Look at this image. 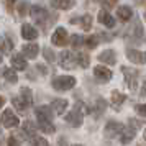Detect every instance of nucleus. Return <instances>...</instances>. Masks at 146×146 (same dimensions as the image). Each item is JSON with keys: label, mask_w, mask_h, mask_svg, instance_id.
I'll return each instance as SVG.
<instances>
[{"label": "nucleus", "mask_w": 146, "mask_h": 146, "mask_svg": "<svg viewBox=\"0 0 146 146\" xmlns=\"http://www.w3.org/2000/svg\"><path fill=\"white\" fill-rule=\"evenodd\" d=\"M84 112H87L86 107H84V104H80V102H77L76 104V107H74L72 112H69L66 115V121L69 123L71 126H74V128H77V126L82 125V118H84Z\"/></svg>", "instance_id": "1"}, {"label": "nucleus", "mask_w": 146, "mask_h": 146, "mask_svg": "<svg viewBox=\"0 0 146 146\" xmlns=\"http://www.w3.org/2000/svg\"><path fill=\"white\" fill-rule=\"evenodd\" d=\"M51 86H53L56 90L64 92V90H69V89H72V87L76 86V77H72V76H58V77L53 79Z\"/></svg>", "instance_id": "2"}, {"label": "nucleus", "mask_w": 146, "mask_h": 146, "mask_svg": "<svg viewBox=\"0 0 146 146\" xmlns=\"http://www.w3.org/2000/svg\"><path fill=\"white\" fill-rule=\"evenodd\" d=\"M121 72L125 76V82L130 90H135L136 86H138V76L139 71L135 69V67H128V66H121Z\"/></svg>", "instance_id": "3"}, {"label": "nucleus", "mask_w": 146, "mask_h": 146, "mask_svg": "<svg viewBox=\"0 0 146 146\" xmlns=\"http://www.w3.org/2000/svg\"><path fill=\"white\" fill-rule=\"evenodd\" d=\"M28 13H31L33 17V20L38 23V25H46V20L49 13H48V10L44 7H41V5H33V7H30V12Z\"/></svg>", "instance_id": "4"}, {"label": "nucleus", "mask_w": 146, "mask_h": 146, "mask_svg": "<svg viewBox=\"0 0 146 146\" xmlns=\"http://www.w3.org/2000/svg\"><path fill=\"white\" fill-rule=\"evenodd\" d=\"M59 64L64 69H74V67L77 66V62H76V54L71 53V51H62L59 54Z\"/></svg>", "instance_id": "5"}, {"label": "nucleus", "mask_w": 146, "mask_h": 146, "mask_svg": "<svg viewBox=\"0 0 146 146\" xmlns=\"http://www.w3.org/2000/svg\"><path fill=\"white\" fill-rule=\"evenodd\" d=\"M51 41H53V44H56V46H66L67 43H69V36H67V31L64 30V28H56V31L53 33V38H51Z\"/></svg>", "instance_id": "6"}, {"label": "nucleus", "mask_w": 146, "mask_h": 146, "mask_svg": "<svg viewBox=\"0 0 146 146\" xmlns=\"http://www.w3.org/2000/svg\"><path fill=\"white\" fill-rule=\"evenodd\" d=\"M123 128L125 126L121 125V123H118V121H108L105 125V136H108V138H115V136H120L121 135V131H123Z\"/></svg>", "instance_id": "7"}, {"label": "nucleus", "mask_w": 146, "mask_h": 146, "mask_svg": "<svg viewBox=\"0 0 146 146\" xmlns=\"http://www.w3.org/2000/svg\"><path fill=\"white\" fill-rule=\"evenodd\" d=\"M18 121H20V120L17 118V115H15L10 108L3 110V115H2V123H3L5 128H15V126L18 125Z\"/></svg>", "instance_id": "8"}, {"label": "nucleus", "mask_w": 146, "mask_h": 146, "mask_svg": "<svg viewBox=\"0 0 146 146\" xmlns=\"http://www.w3.org/2000/svg\"><path fill=\"white\" fill-rule=\"evenodd\" d=\"M21 51H23V58H30V59H35L38 54H40V48L36 43H27L25 46L21 48Z\"/></svg>", "instance_id": "9"}, {"label": "nucleus", "mask_w": 146, "mask_h": 146, "mask_svg": "<svg viewBox=\"0 0 146 146\" xmlns=\"http://www.w3.org/2000/svg\"><path fill=\"white\" fill-rule=\"evenodd\" d=\"M94 76H95L97 79H100V80H110L113 77V72L105 66H95V69H94Z\"/></svg>", "instance_id": "10"}, {"label": "nucleus", "mask_w": 146, "mask_h": 146, "mask_svg": "<svg viewBox=\"0 0 146 146\" xmlns=\"http://www.w3.org/2000/svg\"><path fill=\"white\" fill-rule=\"evenodd\" d=\"M99 61L100 62H105L108 66H113V64L117 62V54H115L113 49H107V51L99 54Z\"/></svg>", "instance_id": "11"}, {"label": "nucleus", "mask_w": 146, "mask_h": 146, "mask_svg": "<svg viewBox=\"0 0 146 146\" xmlns=\"http://www.w3.org/2000/svg\"><path fill=\"white\" fill-rule=\"evenodd\" d=\"M10 62H12V66H13L12 67L13 71H17V69H18V71H25V69H27V59H25L21 54H13V56L10 58Z\"/></svg>", "instance_id": "12"}, {"label": "nucleus", "mask_w": 146, "mask_h": 146, "mask_svg": "<svg viewBox=\"0 0 146 146\" xmlns=\"http://www.w3.org/2000/svg\"><path fill=\"white\" fill-rule=\"evenodd\" d=\"M126 58L135 62V64H145V53H141L138 49H128L126 51Z\"/></svg>", "instance_id": "13"}, {"label": "nucleus", "mask_w": 146, "mask_h": 146, "mask_svg": "<svg viewBox=\"0 0 146 146\" xmlns=\"http://www.w3.org/2000/svg\"><path fill=\"white\" fill-rule=\"evenodd\" d=\"M97 20H99L102 25H105L107 28H113V27H115V20H113V17L108 13L107 10H100Z\"/></svg>", "instance_id": "14"}, {"label": "nucleus", "mask_w": 146, "mask_h": 146, "mask_svg": "<svg viewBox=\"0 0 146 146\" xmlns=\"http://www.w3.org/2000/svg\"><path fill=\"white\" fill-rule=\"evenodd\" d=\"M67 105H69V102L66 99H54L51 102V107H53V110L56 112V115H62V113L66 112Z\"/></svg>", "instance_id": "15"}, {"label": "nucleus", "mask_w": 146, "mask_h": 146, "mask_svg": "<svg viewBox=\"0 0 146 146\" xmlns=\"http://www.w3.org/2000/svg\"><path fill=\"white\" fill-rule=\"evenodd\" d=\"M21 36H23L25 40H36V38H38V31H36L35 27L25 23V25L21 27Z\"/></svg>", "instance_id": "16"}, {"label": "nucleus", "mask_w": 146, "mask_h": 146, "mask_svg": "<svg viewBox=\"0 0 146 146\" xmlns=\"http://www.w3.org/2000/svg\"><path fill=\"white\" fill-rule=\"evenodd\" d=\"M110 100H112L113 108H115V110H120V105L126 100V95H125V94H121V92H118V90H112Z\"/></svg>", "instance_id": "17"}, {"label": "nucleus", "mask_w": 146, "mask_h": 146, "mask_svg": "<svg viewBox=\"0 0 146 146\" xmlns=\"http://www.w3.org/2000/svg\"><path fill=\"white\" fill-rule=\"evenodd\" d=\"M36 118L38 120H44V121H51L53 120V113L49 110V107L43 105L36 108Z\"/></svg>", "instance_id": "18"}, {"label": "nucleus", "mask_w": 146, "mask_h": 146, "mask_svg": "<svg viewBox=\"0 0 146 146\" xmlns=\"http://www.w3.org/2000/svg\"><path fill=\"white\" fill-rule=\"evenodd\" d=\"M135 135H136V130H133V128H123V131L120 135V143L121 145H128V143H131V139L135 138Z\"/></svg>", "instance_id": "19"}, {"label": "nucleus", "mask_w": 146, "mask_h": 146, "mask_svg": "<svg viewBox=\"0 0 146 146\" xmlns=\"http://www.w3.org/2000/svg\"><path fill=\"white\" fill-rule=\"evenodd\" d=\"M131 17H133V10L130 7H126V5L118 7V18L121 21H128Z\"/></svg>", "instance_id": "20"}, {"label": "nucleus", "mask_w": 146, "mask_h": 146, "mask_svg": "<svg viewBox=\"0 0 146 146\" xmlns=\"http://www.w3.org/2000/svg\"><path fill=\"white\" fill-rule=\"evenodd\" d=\"M105 108H107V102L104 99H97V104H95V107H94V110H92V115L95 117V118H99L102 113L105 112Z\"/></svg>", "instance_id": "21"}, {"label": "nucleus", "mask_w": 146, "mask_h": 146, "mask_svg": "<svg viewBox=\"0 0 146 146\" xmlns=\"http://www.w3.org/2000/svg\"><path fill=\"white\" fill-rule=\"evenodd\" d=\"M20 94H21V102L25 104L27 107H30L31 104H33V95H31V90L28 89V87H21V90H20Z\"/></svg>", "instance_id": "22"}, {"label": "nucleus", "mask_w": 146, "mask_h": 146, "mask_svg": "<svg viewBox=\"0 0 146 146\" xmlns=\"http://www.w3.org/2000/svg\"><path fill=\"white\" fill-rule=\"evenodd\" d=\"M51 5L54 8H61V10H69L76 5V2H69V0H53Z\"/></svg>", "instance_id": "23"}, {"label": "nucleus", "mask_w": 146, "mask_h": 146, "mask_svg": "<svg viewBox=\"0 0 146 146\" xmlns=\"http://www.w3.org/2000/svg\"><path fill=\"white\" fill-rule=\"evenodd\" d=\"M38 126H40V130H43V133H48V135L54 133V125H53V121L38 120Z\"/></svg>", "instance_id": "24"}, {"label": "nucleus", "mask_w": 146, "mask_h": 146, "mask_svg": "<svg viewBox=\"0 0 146 146\" xmlns=\"http://www.w3.org/2000/svg\"><path fill=\"white\" fill-rule=\"evenodd\" d=\"M76 62L79 64L80 67H89V62H90V58H89V54L87 53H79L77 56H76Z\"/></svg>", "instance_id": "25"}, {"label": "nucleus", "mask_w": 146, "mask_h": 146, "mask_svg": "<svg viewBox=\"0 0 146 146\" xmlns=\"http://www.w3.org/2000/svg\"><path fill=\"white\" fill-rule=\"evenodd\" d=\"M3 77H5L8 82H12V84L18 80V77H17V71H13L12 67H5V69H3Z\"/></svg>", "instance_id": "26"}, {"label": "nucleus", "mask_w": 146, "mask_h": 146, "mask_svg": "<svg viewBox=\"0 0 146 146\" xmlns=\"http://www.w3.org/2000/svg\"><path fill=\"white\" fill-rule=\"evenodd\" d=\"M12 46H13V43H12L10 38H0V49H2L0 54H2V53H3V54L8 53V51L12 49Z\"/></svg>", "instance_id": "27"}, {"label": "nucleus", "mask_w": 146, "mask_h": 146, "mask_svg": "<svg viewBox=\"0 0 146 146\" xmlns=\"http://www.w3.org/2000/svg\"><path fill=\"white\" fill-rule=\"evenodd\" d=\"M84 44H86L89 49H94V48H97V44H99V36L92 35V36L86 38V40H84Z\"/></svg>", "instance_id": "28"}, {"label": "nucleus", "mask_w": 146, "mask_h": 146, "mask_svg": "<svg viewBox=\"0 0 146 146\" xmlns=\"http://www.w3.org/2000/svg\"><path fill=\"white\" fill-rule=\"evenodd\" d=\"M80 25H82V28L86 30V31H89L90 28H92V15H84L82 18H80Z\"/></svg>", "instance_id": "29"}, {"label": "nucleus", "mask_w": 146, "mask_h": 146, "mask_svg": "<svg viewBox=\"0 0 146 146\" xmlns=\"http://www.w3.org/2000/svg\"><path fill=\"white\" fill-rule=\"evenodd\" d=\"M30 143L33 146H49L46 139L41 138V136H36V135H35V136H30Z\"/></svg>", "instance_id": "30"}, {"label": "nucleus", "mask_w": 146, "mask_h": 146, "mask_svg": "<svg viewBox=\"0 0 146 146\" xmlns=\"http://www.w3.org/2000/svg\"><path fill=\"white\" fill-rule=\"evenodd\" d=\"M35 130H36V126H35L33 121H25L23 123V131L27 133V135H30V136H35Z\"/></svg>", "instance_id": "31"}, {"label": "nucleus", "mask_w": 146, "mask_h": 146, "mask_svg": "<svg viewBox=\"0 0 146 146\" xmlns=\"http://www.w3.org/2000/svg\"><path fill=\"white\" fill-rule=\"evenodd\" d=\"M17 10H18L20 17H27L28 12H30V5L25 3V2H20V3H17Z\"/></svg>", "instance_id": "32"}, {"label": "nucleus", "mask_w": 146, "mask_h": 146, "mask_svg": "<svg viewBox=\"0 0 146 146\" xmlns=\"http://www.w3.org/2000/svg\"><path fill=\"white\" fill-rule=\"evenodd\" d=\"M69 43H71V46H72V48H79V46H82L84 38H80L79 35H72V36H71V40H69Z\"/></svg>", "instance_id": "33"}, {"label": "nucleus", "mask_w": 146, "mask_h": 146, "mask_svg": "<svg viewBox=\"0 0 146 146\" xmlns=\"http://www.w3.org/2000/svg\"><path fill=\"white\" fill-rule=\"evenodd\" d=\"M12 104H13V105L17 107L20 112H25V110H27V105H25L20 99H17V97H13V99H12Z\"/></svg>", "instance_id": "34"}, {"label": "nucleus", "mask_w": 146, "mask_h": 146, "mask_svg": "<svg viewBox=\"0 0 146 146\" xmlns=\"http://www.w3.org/2000/svg\"><path fill=\"white\" fill-rule=\"evenodd\" d=\"M135 108H136V112H138L139 117L145 118V105H143V104H138V105H135Z\"/></svg>", "instance_id": "35"}, {"label": "nucleus", "mask_w": 146, "mask_h": 146, "mask_svg": "<svg viewBox=\"0 0 146 146\" xmlns=\"http://www.w3.org/2000/svg\"><path fill=\"white\" fill-rule=\"evenodd\" d=\"M43 51H44V56H46L48 59H49V61H54L53 51H51V49H49V48H44V49H43Z\"/></svg>", "instance_id": "36"}, {"label": "nucleus", "mask_w": 146, "mask_h": 146, "mask_svg": "<svg viewBox=\"0 0 146 146\" xmlns=\"http://www.w3.org/2000/svg\"><path fill=\"white\" fill-rule=\"evenodd\" d=\"M7 143H8V146H20V143H18V139L15 138V136H10Z\"/></svg>", "instance_id": "37"}, {"label": "nucleus", "mask_w": 146, "mask_h": 146, "mask_svg": "<svg viewBox=\"0 0 146 146\" xmlns=\"http://www.w3.org/2000/svg\"><path fill=\"white\" fill-rule=\"evenodd\" d=\"M36 69H38L40 72H43V74H46V72H48V69L43 66V64H36Z\"/></svg>", "instance_id": "38"}, {"label": "nucleus", "mask_w": 146, "mask_h": 146, "mask_svg": "<svg viewBox=\"0 0 146 146\" xmlns=\"http://www.w3.org/2000/svg\"><path fill=\"white\" fill-rule=\"evenodd\" d=\"M113 5H115L113 2H102V7H104V8H112Z\"/></svg>", "instance_id": "39"}, {"label": "nucleus", "mask_w": 146, "mask_h": 146, "mask_svg": "<svg viewBox=\"0 0 146 146\" xmlns=\"http://www.w3.org/2000/svg\"><path fill=\"white\" fill-rule=\"evenodd\" d=\"M2 105H3V97H0V108H2Z\"/></svg>", "instance_id": "40"}, {"label": "nucleus", "mask_w": 146, "mask_h": 146, "mask_svg": "<svg viewBox=\"0 0 146 146\" xmlns=\"http://www.w3.org/2000/svg\"><path fill=\"white\" fill-rule=\"evenodd\" d=\"M2 61H3V54H0V62H2Z\"/></svg>", "instance_id": "41"}, {"label": "nucleus", "mask_w": 146, "mask_h": 146, "mask_svg": "<svg viewBox=\"0 0 146 146\" xmlns=\"http://www.w3.org/2000/svg\"><path fill=\"white\" fill-rule=\"evenodd\" d=\"M72 146H80V145H72Z\"/></svg>", "instance_id": "42"}]
</instances>
